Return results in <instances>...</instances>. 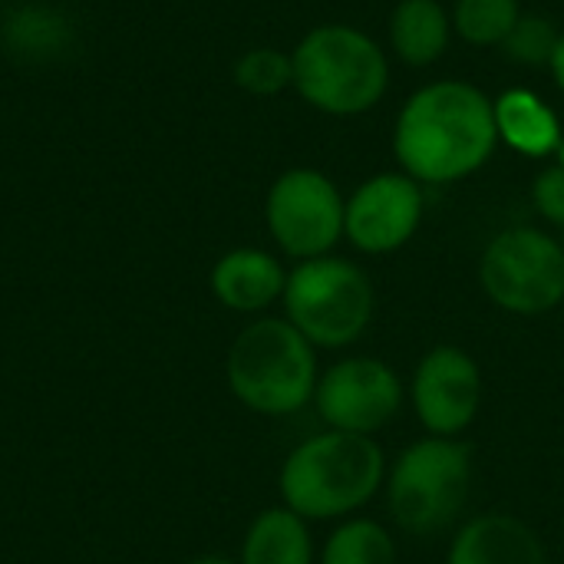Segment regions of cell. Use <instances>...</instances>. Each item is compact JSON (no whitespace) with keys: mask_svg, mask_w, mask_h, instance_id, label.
<instances>
[{"mask_svg":"<svg viewBox=\"0 0 564 564\" xmlns=\"http://www.w3.org/2000/svg\"><path fill=\"white\" fill-rule=\"evenodd\" d=\"M499 149L492 99L463 79H436L416 89L393 126L400 172L426 185H453L476 175Z\"/></svg>","mask_w":564,"mask_h":564,"instance_id":"1","label":"cell"},{"mask_svg":"<svg viewBox=\"0 0 564 564\" xmlns=\"http://www.w3.org/2000/svg\"><path fill=\"white\" fill-rule=\"evenodd\" d=\"M387 466L377 436L340 430L314 433L281 463V506L307 522H344L383 492Z\"/></svg>","mask_w":564,"mask_h":564,"instance_id":"2","label":"cell"},{"mask_svg":"<svg viewBox=\"0 0 564 564\" xmlns=\"http://www.w3.org/2000/svg\"><path fill=\"white\" fill-rule=\"evenodd\" d=\"M225 377L235 400L251 413L294 416L314 403L317 347L288 317H258L231 340Z\"/></svg>","mask_w":564,"mask_h":564,"instance_id":"3","label":"cell"},{"mask_svg":"<svg viewBox=\"0 0 564 564\" xmlns=\"http://www.w3.org/2000/svg\"><path fill=\"white\" fill-rule=\"evenodd\" d=\"M297 96L324 116H364L390 89V59L380 43L350 23H321L291 50Z\"/></svg>","mask_w":564,"mask_h":564,"instance_id":"4","label":"cell"},{"mask_svg":"<svg viewBox=\"0 0 564 564\" xmlns=\"http://www.w3.org/2000/svg\"><path fill=\"white\" fill-rule=\"evenodd\" d=\"M473 492V449L453 436H423L387 466V512L400 532L440 535L463 516Z\"/></svg>","mask_w":564,"mask_h":564,"instance_id":"5","label":"cell"},{"mask_svg":"<svg viewBox=\"0 0 564 564\" xmlns=\"http://www.w3.org/2000/svg\"><path fill=\"white\" fill-rule=\"evenodd\" d=\"M284 317L317 347H354L377 314V288L370 274L340 254L297 261L284 284Z\"/></svg>","mask_w":564,"mask_h":564,"instance_id":"6","label":"cell"},{"mask_svg":"<svg viewBox=\"0 0 564 564\" xmlns=\"http://www.w3.org/2000/svg\"><path fill=\"white\" fill-rule=\"evenodd\" d=\"M486 297L516 317H542L564 304V248L558 235L516 225L499 231L479 258Z\"/></svg>","mask_w":564,"mask_h":564,"instance_id":"7","label":"cell"},{"mask_svg":"<svg viewBox=\"0 0 564 564\" xmlns=\"http://www.w3.org/2000/svg\"><path fill=\"white\" fill-rule=\"evenodd\" d=\"M344 215L347 198L321 169L281 172L264 198L268 231L274 245L294 261L334 254L344 238Z\"/></svg>","mask_w":564,"mask_h":564,"instance_id":"8","label":"cell"},{"mask_svg":"<svg viewBox=\"0 0 564 564\" xmlns=\"http://www.w3.org/2000/svg\"><path fill=\"white\" fill-rule=\"evenodd\" d=\"M406 406V383L380 357L350 354L321 370L314 390V410L327 430L377 436Z\"/></svg>","mask_w":564,"mask_h":564,"instance_id":"9","label":"cell"},{"mask_svg":"<svg viewBox=\"0 0 564 564\" xmlns=\"http://www.w3.org/2000/svg\"><path fill=\"white\" fill-rule=\"evenodd\" d=\"M406 397L426 436L463 440L482 410L486 377L466 347L436 344L416 360Z\"/></svg>","mask_w":564,"mask_h":564,"instance_id":"10","label":"cell"},{"mask_svg":"<svg viewBox=\"0 0 564 564\" xmlns=\"http://www.w3.org/2000/svg\"><path fill=\"white\" fill-rule=\"evenodd\" d=\"M426 192L406 172H377L354 188L344 215V238L360 254H397L423 225Z\"/></svg>","mask_w":564,"mask_h":564,"instance_id":"11","label":"cell"},{"mask_svg":"<svg viewBox=\"0 0 564 564\" xmlns=\"http://www.w3.org/2000/svg\"><path fill=\"white\" fill-rule=\"evenodd\" d=\"M446 564H549V552L539 532L519 516L482 512L456 529Z\"/></svg>","mask_w":564,"mask_h":564,"instance_id":"12","label":"cell"},{"mask_svg":"<svg viewBox=\"0 0 564 564\" xmlns=\"http://www.w3.org/2000/svg\"><path fill=\"white\" fill-rule=\"evenodd\" d=\"M212 294L238 314H261L284 297L288 271L264 248H231L212 268Z\"/></svg>","mask_w":564,"mask_h":564,"instance_id":"13","label":"cell"},{"mask_svg":"<svg viewBox=\"0 0 564 564\" xmlns=\"http://www.w3.org/2000/svg\"><path fill=\"white\" fill-rule=\"evenodd\" d=\"M492 106H496L499 142H506L525 159H549L558 152L564 139L562 122L539 93L516 86L506 89L499 99H492Z\"/></svg>","mask_w":564,"mask_h":564,"instance_id":"14","label":"cell"},{"mask_svg":"<svg viewBox=\"0 0 564 564\" xmlns=\"http://www.w3.org/2000/svg\"><path fill=\"white\" fill-rule=\"evenodd\" d=\"M390 50L406 66H433L453 40V17L440 0H397L390 13Z\"/></svg>","mask_w":564,"mask_h":564,"instance_id":"15","label":"cell"},{"mask_svg":"<svg viewBox=\"0 0 564 564\" xmlns=\"http://www.w3.org/2000/svg\"><path fill=\"white\" fill-rule=\"evenodd\" d=\"M241 564H317L311 522L288 506H271L254 516L241 542Z\"/></svg>","mask_w":564,"mask_h":564,"instance_id":"16","label":"cell"},{"mask_svg":"<svg viewBox=\"0 0 564 564\" xmlns=\"http://www.w3.org/2000/svg\"><path fill=\"white\" fill-rule=\"evenodd\" d=\"M317 564H400V549L383 522L350 516L327 535Z\"/></svg>","mask_w":564,"mask_h":564,"instance_id":"17","label":"cell"},{"mask_svg":"<svg viewBox=\"0 0 564 564\" xmlns=\"http://www.w3.org/2000/svg\"><path fill=\"white\" fill-rule=\"evenodd\" d=\"M453 33L469 46H502L522 17V0H456Z\"/></svg>","mask_w":564,"mask_h":564,"instance_id":"18","label":"cell"},{"mask_svg":"<svg viewBox=\"0 0 564 564\" xmlns=\"http://www.w3.org/2000/svg\"><path fill=\"white\" fill-rule=\"evenodd\" d=\"M231 76L238 89L251 96H278L288 86H294V63H291V53L278 46H254L235 59Z\"/></svg>","mask_w":564,"mask_h":564,"instance_id":"19","label":"cell"},{"mask_svg":"<svg viewBox=\"0 0 564 564\" xmlns=\"http://www.w3.org/2000/svg\"><path fill=\"white\" fill-rule=\"evenodd\" d=\"M558 40H562V30L549 17L522 13L499 50L506 53V59H512L519 66H552Z\"/></svg>","mask_w":564,"mask_h":564,"instance_id":"20","label":"cell"},{"mask_svg":"<svg viewBox=\"0 0 564 564\" xmlns=\"http://www.w3.org/2000/svg\"><path fill=\"white\" fill-rule=\"evenodd\" d=\"M532 205L535 212L555 225V228H564V169L555 162V165H545L535 182H532Z\"/></svg>","mask_w":564,"mask_h":564,"instance_id":"21","label":"cell"},{"mask_svg":"<svg viewBox=\"0 0 564 564\" xmlns=\"http://www.w3.org/2000/svg\"><path fill=\"white\" fill-rule=\"evenodd\" d=\"M552 76H555V86L562 89L564 96V30H562V40H558V50H555V56H552Z\"/></svg>","mask_w":564,"mask_h":564,"instance_id":"22","label":"cell"},{"mask_svg":"<svg viewBox=\"0 0 564 564\" xmlns=\"http://www.w3.org/2000/svg\"><path fill=\"white\" fill-rule=\"evenodd\" d=\"M188 564H241V562L225 558V555H202V558H195V562H188Z\"/></svg>","mask_w":564,"mask_h":564,"instance_id":"23","label":"cell"},{"mask_svg":"<svg viewBox=\"0 0 564 564\" xmlns=\"http://www.w3.org/2000/svg\"><path fill=\"white\" fill-rule=\"evenodd\" d=\"M555 159H558V165L564 169V139H562V145H558V152H555Z\"/></svg>","mask_w":564,"mask_h":564,"instance_id":"24","label":"cell"},{"mask_svg":"<svg viewBox=\"0 0 564 564\" xmlns=\"http://www.w3.org/2000/svg\"><path fill=\"white\" fill-rule=\"evenodd\" d=\"M558 241H562V248H564V228H558Z\"/></svg>","mask_w":564,"mask_h":564,"instance_id":"25","label":"cell"},{"mask_svg":"<svg viewBox=\"0 0 564 564\" xmlns=\"http://www.w3.org/2000/svg\"><path fill=\"white\" fill-rule=\"evenodd\" d=\"M562 532H564V519H562Z\"/></svg>","mask_w":564,"mask_h":564,"instance_id":"26","label":"cell"}]
</instances>
